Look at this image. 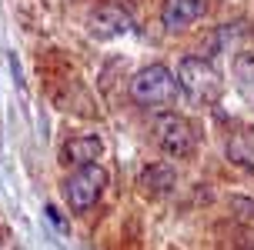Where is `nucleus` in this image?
Returning <instances> with one entry per match:
<instances>
[{"mask_svg": "<svg viewBox=\"0 0 254 250\" xmlns=\"http://www.w3.org/2000/svg\"><path fill=\"white\" fill-rule=\"evenodd\" d=\"M181 94V84L174 70L164 67V63H147L144 70L134 74L130 80V100L137 107H147V110H161L167 103H174Z\"/></svg>", "mask_w": 254, "mask_h": 250, "instance_id": "obj_1", "label": "nucleus"}, {"mask_svg": "<svg viewBox=\"0 0 254 250\" xmlns=\"http://www.w3.org/2000/svg\"><path fill=\"white\" fill-rule=\"evenodd\" d=\"M107 184V170L101 163H87V167H77L74 174L64 180V200L74 213H87L104 194Z\"/></svg>", "mask_w": 254, "mask_h": 250, "instance_id": "obj_2", "label": "nucleus"}, {"mask_svg": "<svg viewBox=\"0 0 254 250\" xmlns=\"http://www.w3.org/2000/svg\"><path fill=\"white\" fill-rule=\"evenodd\" d=\"M178 84L181 90L188 94L190 100H214L217 90H221V80H217V70L201 57H184L178 67Z\"/></svg>", "mask_w": 254, "mask_h": 250, "instance_id": "obj_3", "label": "nucleus"}, {"mask_svg": "<svg viewBox=\"0 0 254 250\" xmlns=\"http://www.w3.org/2000/svg\"><path fill=\"white\" fill-rule=\"evenodd\" d=\"M154 140L171 157H188L190 150H194V130H190V124L184 117H178V113H161L154 120Z\"/></svg>", "mask_w": 254, "mask_h": 250, "instance_id": "obj_4", "label": "nucleus"}, {"mask_svg": "<svg viewBox=\"0 0 254 250\" xmlns=\"http://www.w3.org/2000/svg\"><path fill=\"white\" fill-rule=\"evenodd\" d=\"M134 30V20H130V13L124 7H117V3H101V7H94L90 13V34L101 40H111V37H124Z\"/></svg>", "mask_w": 254, "mask_h": 250, "instance_id": "obj_5", "label": "nucleus"}, {"mask_svg": "<svg viewBox=\"0 0 254 250\" xmlns=\"http://www.w3.org/2000/svg\"><path fill=\"white\" fill-rule=\"evenodd\" d=\"M207 13V0H164L161 7V24L164 30H188Z\"/></svg>", "mask_w": 254, "mask_h": 250, "instance_id": "obj_6", "label": "nucleus"}, {"mask_svg": "<svg viewBox=\"0 0 254 250\" xmlns=\"http://www.w3.org/2000/svg\"><path fill=\"white\" fill-rule=\"evenodd\" d=\"M101 150L104 144L97 137H74V140H67L61 150V160L64 163H70V167H87V163H97V157H101Z\"/></svg>", "mask_w": 254, "mask_h": 250, "instance_id": "obj_7", "label": "nucleus"}, {"mask_svg": "<svg viewBox=\"0 0 254 250\" xmlns=\"http://www.w3.org/2000/svg\"><path fill=\"white\" fill-rule=\"evenodd\" d=\"M228 160L254 174V134L251 130H238V134L228 140Z\"/></svg>", "mask_w": 254, "mask_h": 250, "instance_id": "obj_8", "label": "nucleus"}, {"mask_svg": "<svg viewBox=\"0 0 254 250\" xmlns=\"http://www.w3.org/2000/svg\"><path fill=\"white\" fill-rule=\"evenodd\" d=\"M140 187L144 190H154V194H164V190L174 187V170L164 167V163H154L140 174Z\"/></svg>", "mask_w": 254, "mask_h": 250, "instance_id": "obj_9", "label": "nucleus"}, {"mask_svg": "<svg viewBox=\"0 0 254 250\" xmlns=\"http://www.w3.org/2000/svg\"><path fill=\"white\" fill-rule=\"evenodd\" d=\"M234 77H238V84L248 97H254V53H241L238 60H234Z\"/></svg>", "mask_w": 254, "mask_h": 250, "instance_id": "obj_10", "label": "nucleus"}]
</instances>
